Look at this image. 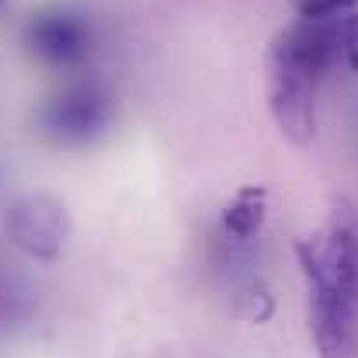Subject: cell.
Returning <instances> with one entry per match:
<instances>
[{"mask_svg":"<svg viewBox=\"0 0 358 358\" xmlns=\"http://www.w3.org/2000/svg\"><path fill=\"white\" fill-rule=\"evenodd\" d=\"M310 292V331L320 358L358 355V227L338 213L320 230L296 240Z\"/></svg>","mask_w":358,"mask_h":358,"instance_id":"1","label":"cell"},{"mask_svg":"<svg viewBox=\"0 0 358 358\" xmlns=\"http://www.w3.org/2000/svg\"><path fill=\"white\" fill-rule=\"evenodd\" d=\"M341 56V17H299L282 28L264 52L268 112L278 132L292 143L317 136V91Z\"/></svg>","mask_w":358,"mask_h":358,"instance_id":"2","label":"cell"},{"mask_svg":"<svg viewBox=\"0 0 358 358\" xmlns=\"http://www.w3.org/2000/svg\"><path fill=\"white\" fill-rule=\"evenodd\" d=\"M115 122V98L101 80H70L35 108V129L56 146H91Z\"/></svg>","mask_w":358,"mask_h":358,"instance_id":"3","label":"cell"},{"mask_svg":"<svg viewBox=\"0 0 358 358\" xmlns=\"http://www.w3.org/2000/svg\"><path fill=\"white\" fill-rule=\"evenodd\" d=\"M24 52L49 70H77L94 49V28L80 10L70 7H38L21 28Z\"/></svg>","mask_w":358,"mask_h":358,"instance_id":"4","label":"cell"},{"mask_svg":"<svg viewBox=\"0 0 358 358\" xmlns=\"http://www.w3.org/2000/svg\"><path fill=\"white\" fill-rule=\"evenodd\" d=\"M70 234H73L70 209L49 192L21 195L3 213V237L35 261H56Z\"/></svg>","mask_w":358,"mask_h":358,"instance_id":"5","label":"cell"},{"mask_svg":"<svg viewBox=\"0 0 358 358\" xmlns=\"http://www.w3.org/2000/svg\"><path fill=\"white\" fill-rule=\"evenodd\" d=\"M264 220H268V188L264 185H243L223 206V230L237 240H250L254 234H261Z\"/></svg>","mask_w":358,"mask_h":358,"instance_id":"6","label":"cell"},{"mask_svg":"<svg viewBox=\"0 0 358 358\" xmlns=\"http://www.w3.org/2000/svg\"><path fill=\"white\" fill-rule=\"evenodd\" d=\"M299 17H313V21H324V17H345L348 10H355L358 0H285Z\"/></svg>","mask_w":358,"mask_h":358,"instance_id":"7","label":"cell"},{"mask_svg":"<svg viewBox=\"0 0 358 358\" xmlns=\"http://www.w3.org/2000/svg\"><path fill=\"white\" fill-rule=\"evenodd\" d=\"M341 59L352 73H358V7L341 17Z\"/></svg>","mask_w":358,"mask_h":358,"instance_id":"8","label":"cell"},{"mask_svg":"<svg viewBox=\"0 0 358 358\" xmlns=\"http://www.w3.org/2000/svg\"><path fill=\"white\" fill-rule=\"evenodd\" d=\"M0 3H3V0H0Z\"/></svg>","mask_w":358,"mask_h":358,"instance_id":"9","label":"cell"}]
</instances>
